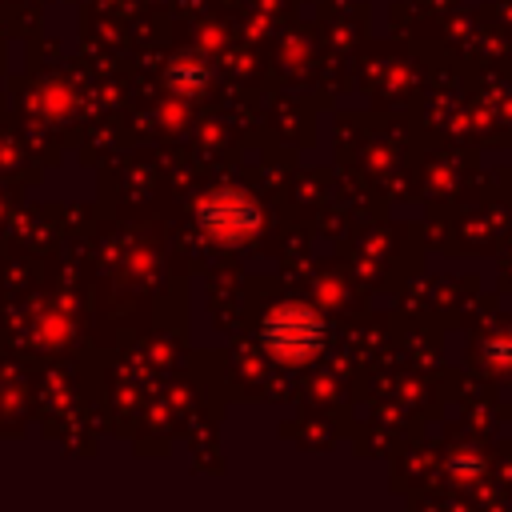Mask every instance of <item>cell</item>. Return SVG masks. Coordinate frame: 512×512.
<instances>
[{
	"mask_svg": "<svg viewBox=\"0 0 512 512\" xmlns=\"http://www.w3.org/2000/svg\"><path fill=\"white\" fill-rule=\"evenodd\" d=\"M324 344V320L304 304H280L264 320V348L284 364H304Z\"/></svg>",
	"mask_w": 512,
	"mask_h": 512,
	"instance_id": "1",
	"label": "cell"
},
{
	"mask_svg": "<svg viewBox=\"0 0 512 512\" xmlns=\"http://www.w3.org/2000/svg\"><path fill=\"white\" fill-rule=\"evenodd\" d=\"M200 80H204V68H196V72H192V68H172V84H184V88H196Z\"/></svg>",
	"mask_w": 512,
	"mask_h": 512,
	"instance_id": "3",
	"label": "cell"
},
{
	"mask_svg": "<svg viewBox=\"0 0 512 512\" xmlns=\"http://www.w3.org/2000/svg\"><path fill=\"white\" fill-rule=\"evenodd\" d=\"M200 228L212 236V240H244L260 228V208L248 192L240 188H216L212 196L200 200Z\"/></svg>",
	"mask_w": 512,
	"mask_h": 512,
	"instance_id": "2",
	"label": "cell"
}]
</instances>
